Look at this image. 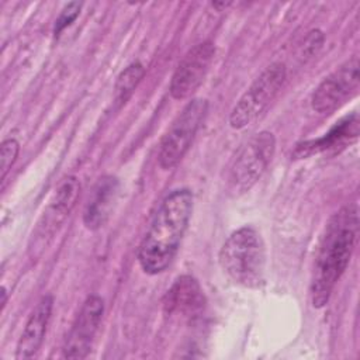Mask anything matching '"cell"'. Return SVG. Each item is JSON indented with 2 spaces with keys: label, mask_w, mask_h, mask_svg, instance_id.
Here are the masks:
<instances>
[{
  "label": "cell",
  "mask_w": 360,
  "mask_h": 360,
  "mask_svg": "<svg viewBox=\"0 0 360 360\" xmlns=\"http://www.w3.org/2000/svg\"><path fill=\"white\" fill-rule=\"evenodd\" d=\"M359 235V210L356 204L340 208L329 219L321 239L311 281V301L323 307L345 273Z\"/></svg>",
  "instance_id": "obj_1"
},
{
  "label": "cell",
  "mask_w": 360,
  "mask_h": 360,
  "mask_svg": "<svg viewBox=\"0 0 360 360\" xmlns=\"http://www.w3.org/2000/svg\"><path fill=\"white\" fill-rule=\"evenodd\" d=\"M193 194L177 188L163 198L139 245L138 262L148 274H159L172 263L188 226Z\"/></svg>",
  "instance_id": "obj_2"
},
{
  "label": "cell",
  "mask_w": 360,
  "mask_h": 360,
  "mask_svg": "<svg viewBox=\"0 0 360 360\" xmlns=\"http://www.w3.org/2000/svg\"><path fill=\"white\" fill-rule=\"evenodd\" d=\"M219 264L238 284L257 288L264 283L266 249L260 233L252 226L233 231L219 250Z\"/></svg>",
  "instance_id": "obj_3"
},
{
  "label": "cell",
  "mask_w": 360,
  "mask_h": 360,
  "mask_svg": "<svg viewBox=\"0 0 360 360\" xmlns=\"http://www.w3.org/2000/svg\"><path fill=\"white\" fill-rule=\"evenodd\" d=\"M276 150V138L269 131H260L249 138L229 169L228 193L240 195L249 191L266 172Z\"/></svg>",
  "instance_id": "obj_4"
},
{
  "label": "cell",
  "mask_w": 360,
  "mask_h": 360,
  "mask_svg": "<svg viewBox=\"0 0 360 360\" xmlns=\"http://www.w3.org/2000/svg\"><path fill=\"white\" fill-rule=\"evenodd\" d=\"M285 75L287 70L283 62L270 63L233 105L229 114L231 127L242 129L253 122L276 97L285 80Z\"/></svg>",
  "instance_id": "obj_5"
},
{
  "label": "cell",
  "mask_w": 360,
  "mask_h": 360,
  "mask_svg": "<svg viewBox=\"0 0 360 360\" xmlns=\"http://www.w3.org/2000/svg\"><path fill=\"white\" fill-rule=\"evenodd\" d=\"M207 111L208 101L204 98H194L176 117L159 145L158 160L163 169H173L181 162L190 149Z\"/></svg>",
  "instance_id": "obj_6"
},
{
  "label": "cell",
  "mask_w": 360,
  "mask_h": 360,
  "mask_svg": "<svg viewBox=\"0 0 360 360\" xmlns=\"http://www.w3.org/2000/svg\"><path fill=\"white\" fill-rule=\"evenodd\" d=\"M359 58L353 56L326 76L311 96V107L318 114H330L345 104L359 89Z\"/></svg>",
  "instance_id": "obj_7"
},
{
  "label": "cell",
  "mask_w": 360,
  "mask_h": 360,
  "mask_svg": "<svg viewBox=\"0 0 360 360\" xmlns=\"http://www.w3.org/2000/svg\"><path fill=\"white\" fill-rule=\"evenodd\" d=\"M80 191V181L76 176L65 177L55 190L48 207L45 208L31 239L30 249L42 250L53 238L65 219L73 210Z\"/></svg>",
  "instance_id": "obj_8"
},
{
  "label": "cell",
  "mask_w": 360,
  "mask_h": 360,
  "mask_svg": "<svg viewBox=\"0 0 360 360\" xmlns=\"http://www.w3.org/2000/svg\"><path fill=\"white\" fill-rule=\"evenodd\" d=\"M214 53L215 46L211 41H202L188 49L170 80L169 91L173 98L184 100L197 91L208 73Z\"/></svg>",
  "instance_id": "obj_9"
},
{
  "label": "cell",
  "mask_w": 360,
  "mask_h": 360,
  "mask_svg": "<svg viewBox=\"0 0 360 360\" xmlns=\"http://www.w3.org/2000/svg\"><path fill=\"white\" fill-rule=\"evenodd\" d=\"M103 314H104L103 298L96 294L89 295L84 300L66 336V340L62 349L63 357L84 359L90 353L94 336L103 319Z\"/></svg>",
  "instance_id": "obj_10"
},
{
  "label": "cell",
  "mask_w": 360,
  "mask_h": 360,
  "mask_svg": "<svg viewBox=\"0 0 360 360\" xmlns=\"http://www.w3.org/2000/svg\"><path fill=\"white\" fill-rule=\"evenodd\" d=\"M204 294L198 281L191 276H180L163 298L166 315L191 318L204 308Z\"/></svg>",
  "instance_id": "obj_11"
},
{
  "label": "cell",
  "mask_w": 360,
  "mask_h": 360,
  "mask_svg": "<svg viewBox=\"0 0 360 360\" xmlns=\"http://www.w3.org/2000/svg\"><path fill=\"white\" fill-rule=\"evenodd\" d=\"M118 180L114 176H103L93 187L83 211V222L87 229L101 228L110 217L118 195Z\"/></svg>",
  "instance_id": "obj_12"
},
{
  "label": "cell",
  "mask_w": 360,
  "mask_h": 360,
  "mask_svg": "<svg viewBox=\"0 0 360 360\" xmlns=\"http://www.w3.org/2000/svg\"><path fill=\"white\" fill-rule=\"evenodd\" d=\"M52 307V295H44L35 305V308L30 314V318L27 319V323L18 340L15 350L17 359H30L39 350L51 319Z\"/></svg>",
  "instance_id": "obj_13"
},
{
  "label": "cell",
  "mask_w": 360,
  "mask_h": 360,
  "mask_svg": "<svg viewBox=\"0 0 360 360\" xmlns=\"http://www.w3.org/2000/svg\"><path fill=\"white\" fill-rule=\"evenodd\" d=\"M359 134V122L356 115L349 117L339 124H336L328 134H325L322 138L314 139V141H307L301 145H297L294 150L295 158H307L314 153L323 152L329 148H333L336 145H340L346 141H349L350 136L356 138Z\"/></svg>",
  "instance_id": "obj_14"
},
{
  "label": "cell",
  "mask_w": 360,
  "mask_h": 360,
  "mask_svg": "<svg viewBox=\"0 0 360 360\" xmlns=\"http://www.w3.org/2000/svg\"><path fill=\"white\" fill-rule=\"evenodd\" d=\"M145 76V68L141 62L129 63L117 77L114 84V104L117 108L124 105L134 94L135 89Z\"/></svg>",
  "instance_id": "obj_15"
},
{
  "label": "cell",
  "mask_w": 360,
  "mask_h": 360,
  "mask_svg": "<svg viewBox=\"0 0 360 360\" xmlns=\"http://www.w3.org/2000/svg\"><path fill=\"white\" fill-rule=\"evenodd\" d=\"M18 152H20V143L17 142V139L7 138L1 142V146H0V159H1L0 180H1V183H4V179L8 173V170L11 169L14 162L17 160Z\"/></svg>",
  "instance_id": "obj_16"
},
{
  "label": "cell",
  "mask_w": 360,
  "mask_h": 360,
  "mask_svg": "<svg viewBox=\"0 0 360 360\" xmlns=\"http://www.w3.org/2000/svg\"><path fill=\"white\" fill-rule=\"evenodd\" d=\"M80 8H82V3H79V1L68 3V4L62 8L59 17H58L56 21H55V27H53V34H55V37H58L66 27H69V25L77 18V15H79V13H80Z\"/></svg>",
  "instance_id": "obj_17"
},
{
  "label": "cell",
  "mask_w": 360,
  "mask_h": 360,
  "mask_svg": "<svg viewBox=\"0 0 360 360\" xmlns=\"http://www.w3.org/2000/svg\"><path fill=\"white\" fill-rule=\"evenodd\" d=\"M323 39H325V35L322 31L319 30H312L307 38H305V42H304V48H302V52L307 58H311L314 55H316V52L322 48V44H323Z\"/></svg>",
  "instance_id": "obj_18"
},
{
  "label": "cell",
  "mask_w": 360,
  "mask_h": 360,
  "mask_svg": "<svg viewBox=\"0 0 360 360\" xmlns=\"http://www.w3.org/2000/svg\"><path fill=\"white\" fill-rule=\"evenodd\" d=\"M229 4H231V3H224V1H222V3H211V6L215 7V8H218L219 11H221L222 7H226V6H229Z\"/></svg>",
  "instance_id": "obj_19"
},
{
  "label": "cell",
  "mask_w": 360,
  "mask_h": 360,
  "mask_svg": "<svg viewBox=\"0 0 360 360\" xmlns=\"http://www.w3.org/2000/svg\"><path fill=\"white\" fill-rule=\"evenodd\" d=\"M6 298H7V292H6V288L3 287V290H1V307L4 308V305H6Z\"/></svg>",
  "instance_id": "obj_20"
}]
</instances>
